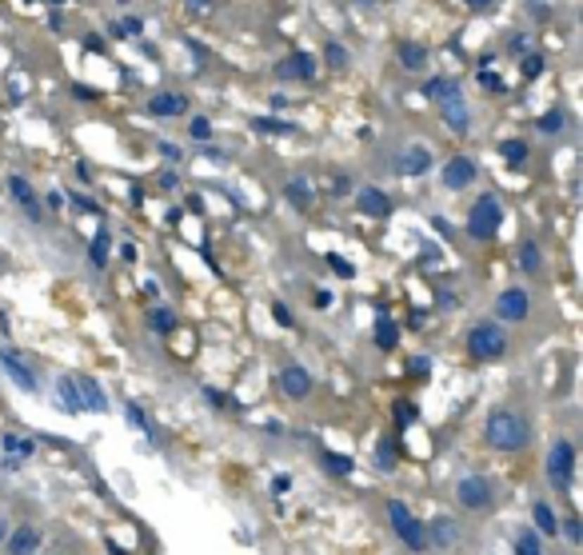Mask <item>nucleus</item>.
I'll return each mask as SVG.
<instances>
[{"label": "nucleus", "instance_id": "32", "mask_svg": "<svg viewBox=\"0 0 583 555\" xmlns=\"http://www.w3.org/2000/svg\"><path fill=\"white\" fill-rule=\"evenodd\" d=\"M559 128H563V112H544V116H539V132H547V136H551V132H559Z\"/></svg>", "mask_w": 583, "mask_h": 555}, {"label": "nucleus", "instance_id": "26", "mask_svg": "<svg viewBox=\"0 0 583 555\" xmlns=\"http://www.w3.org/2000/svg\"><path fill=\"white\" fill-rule=\"evenodd\" d=\"M515 555H544V547H539V535H535V531H523L520 540H515Z\"/></svg>", "mask_w": 583, "mask_h": 555}, {"label": "nucleus", "instance_id": "18", "mask_svg": "<svg viewBox=\"0 0 583 555\" xmlns=\"http://www.w3.org/2000/svg\"><path fill=\"white\" fill-rule=\"evenodd\" d=\"M40 543V531L37 528H16L13 540H8V555H32Z\"/></svg>", "mask_w": 583, "mask_h": 555}, {"label": "nucleus", "instance_id": "31", "mask_svg": "<svg viewBox=\"0 0 583 555\" xmlns=\"http://www.w3.org/2000/svg\"><path fill=\"white\" fill-rule=\"evenodd\" d=\"M520 264H523V272H539V248H535V244H523V248H520Z\"/></svg>", "mask_w": 583, "mask_h": 555}, {"label": "nucleus", "instance_id": "3", "mask_svg": "<svg viewBox=\"0 0 583 555\" xmlns=\"http://www.w3.org/2000/svg\"><path fill=\"white\" fill-rule=\"evenodd\" d=\"M468 352L475 359H496L508 352V336L499 324H475L472 332H468Z\"/></svg>", "mask_w": 583, "mask_h": 555}, {"label": "nucleus", "instance_id": "12", "mask_svg": "<svg viewBox=\"0 0 583 555\" xmlns=\"http://www.w3.org/2000/svg\"><path fill=\"white\" fill-rule=\"evenodd\" d=\"M356 204H360L364 216H387L392 212V196L380 192V188H360L356 192Z\"/></svg>", "mask_w": 583, "mask_h": 555}, {"label": "nucleus", "instance_id": "24", "mask_svg": "<svg viewBox=\"0 0 583 555\" xmlns=\"http://www.w3.org/2000/svg\"><path fill=\"white\" fill-rule=\"evenodd\" d=\"M532 516H535V528L544 531V535H556L559 523H556V511H551L547 504H535V507H532Z\"/></svg>", "mask_w": 583, "mask_h": 555}, {"label": "nucleus", "instance_id": "38", "mask_svg": "<svg viewBox=\"0 0 583 555\" xmlns=\"http://www.w3.org/2000/svg\"><path fill=\"white\" fill-rule=\"evenodd\" d=\"M188 132L196 136V140H208V136H212V124L204 120V116H196V120H192V128H188Z\"/></svg>", "mask_w": 583, "mask_h": 555}, {"label": "nucleus", "instance_id": "19", "mask_svg": "<svg viewBox=\"0 0 583 555\" xmlns=\"http://www.w3.org/2000/svg\"><path fill=\"white\" fill-rule=\"evenodd\" d=\"M399 64H404L408 72H420L423 64H428V49H423V44H411V40H404V44H399Z\"/></svg>", "mask_w": 583, "mask_h": 555}, {"label": "nucleus", "instance_id": "46", "mask_svg": "<svg viewBox=\"0 0 583 555\" xmlns=\"http://www.w3.org/2000/svg\"><path fill=\"white\" fill-rule=\"evenodd\" d=\"M568 540H571V543H579V523H575V519L568 523Z\"/></svg>", "mask_w": 583, "mask_h": 555}, {"label": "nucleus", "instance_id": "16", "mask_svg": "<svg viewBox=\"0 0 583 555\" xmlns=\"http://www.w3.org/2000/svg\"><path fill=\"white\" fill-rule=\"evenodd\" d=\"M8 192H13L16 204H25V208H28V216H40L37 192H32V184H28L25 176H8Z\"/></svg>", "mask_w": 583, "mask_h": 555}, {"label": "nucleus", "instance_id": "39", "mask_svg": "<svg viewBox=\"0 0 583 555\" xmlns=\"http://www.w3.org/2000/svg\"><path fill=\"white\" fill-rule=\"evenodd\" d=\"M128 423H132V428H140V432H148V420H144V412H140L136 404H128Z\"/></svg>", "mask_w": 583, "mask_h": 555}, {"label": "nucleus", "instance_id": "44", "mask_svg": "<svg viewBox=\"0 0 583 555\" xmlns=\"http://www.w3.org/2000/svg\"><path fill=\"white\" fill-rule=\"evenodd\" d=\"M276 320H280V324H284V328H288V324H292V316H288V308H284V304H276Z\"/></svg>", "mask_w": 583, "mask_h": 555}, {"label": "nucleus", "instance_id": "8", "mask_svg": "<svg viewBox=\"0 0 583 555\" xmlns=\"http://www.w3.org/2000/svg\"><path fill=\"white\" fill-rule=\"evenodd\" d=\"M459 504L463 507H487L492 504V487H487L484 476H468V480H459Z\"/></svg>", "mask_w": 583, "mask_h": 555}, {"label": "nucleus", "instance_id": "43", "mask_svg": "<svg viewBox=\"0 0 583 555\" xmlns=\"http://www.w3.org/2000/svg\"><path fill=\"white\" fill-rule=\"evenodd\" d=\"M492 4H496V0H468V8H472V13H487Z\"/></svg>", "mask_w": 583, "mask_h": 555}, {"label": "nucleus", "instance_id": "27", "mask_svg": "<svg viewBox=\"0 0 583 555\" xmlns=\"http://www.w3.org/2000/svg\"><path fill=\"white\" fill-rule=\"evenodd\" d=\"M447 92H456V84H451L447 76H435V80H428V88H423V96H432V100H444Z\"/></svg>", "mask_w": 583, "mask_h": 555}, {"label": "nucleus", "instance_id": "2", "mask_svg": "<svg viewBox=\"0 0 583 555\" xmlns=\"http://www.w3.org/2000/svg\"><path fill=\"white\" fill-rule=\"evenodd\" d=\"M499 224H504V208H499L496 196H480L472 204V216H468V232L475 240H492L499 232Z\"/></svg>", "mask_w": 583, "mask_h": 555}, {"label": "nucleus", "instance_id": "9", "mask_svg": "<svg viewBox=\"0 0 583 555\" xmlns=\"http://www.w3.org/2000/svg\"><path fill=\"white\" fill-rule=\"evenodd\" d=\"M496 312H499V320H511V324H520L523 316H527V292H523V288H508V292L499 296Z\"/></svg>", "mask_w": 583, "mask_h": 555}, {"label": "nucleus", "instance_id": "23", "mask_svg": "<svg viewBox=\"0 0 583 555\" xmlns=\"http://www.w3.org/2000/svg\"><path fill=\"white\" fill-rule=\"evenodd\" d=\"M456 523H451V519H435L432 523V543L435 547H451V543H456Z\"/></svg>", "mask_w": 583, "mask_h": 555}, {"label": "nucleus", "instance_id": "1", "mask_svg": "<svg viewBox=\"0 0 583 555\" xmlns=\"http://www.w3.org/2000/svg\"><path fill=\"white\" fill-rule=\"evenodd\" d=\"M487 444L499 447V452H520L527 444V423H523V416H515V412H496L487 420Z\"/></svg>", "mask_w": 583, "mask_h": 555}, {"label": "nucleus", "instance_id": "33", "mask_svg": "<svg viewBox=\"0 0 583 555\" xmlns=\"http://www.w3.org/2000/svg\"><path fill=\"white\" fill-rule=\"evenodd\" d=\"M376 464H380V468H396V444H392V440H384V444H380Z\"/></svg>", "mask_w": 583, "mask_h": 555}, {"label": "nucleus", "instance_id": "7", "mask_svg": "<svg viewBox=\"0 0 583 555\" xmlns=\"http://www.w3.org/2000/svg\"><path fill=\"white\" fill-rule=\"evenodd\" d=\"M440 108H444V120L447 128H456V132H468V124H472V112H468V104H463V96L456 92H447L444 100H440Z\"/></svg>", "mask_w": 583, "mask_h": 555}, {"label": "nucleus", "instance_id": "30", "mask_svg": "<svg viewBox=\"0 0 583 555\" xmlns=\"http://www.w3.org/2000/svg\"><path fill=\"white\" fill-rule=\"evenodd\" d=\"M504 156H508V164H523L527 160V144H523V140H504Z\"/></svg>", "mask_w": 583, "mask_h": 555}, {"label": "nucleus", "instance_id": "29", "mask_svg": "<svg viewBox=\"0 0 583 555\" xmlns=\"http://www.w3.org/2000/svg\"><path fill=\"white\" fill-rule=\"evenodd\" d=\"M323 468H328V471H335V476H352V459H347V456H332V452H323Z\"/></svg>", "mask_w": 583, "mask_h": 555}, {"label": "nucleus", "instance_id": "22", "mask_svg": "<svg viewBox=\"0 0 583 555\" xmlns=\"http://www.w3.org/2000/svg\"><path fill=\"white\" fill-rule=\"evenodd\" d=\"M32 456V444L20 440V435H4V464H16V459Z\"/></svg>", "mask_w": 583, "mask_h": 555}, {"label": "nucleus", "instance_id": "34", "mask_svg": "<svg viewBox=\"0 0 583 555\" xmlns=\"http://www.w3.org/2000/svg\"><path fill=\"white\" fill-rule=\"evenodd\" d=\"M104 260H108V236H96V240H92V264L104 268Z\"/></svg>", "mask_w": 583, "mask_h": 555}, {"label": "nucleus", "instance_id": "15", "mask_svg": "<svg viewBox=\"0 0 583 555\" xmlns=\"http://www.w3.org/2000/svg\"><path fill=\"white\" fill-rule=\"evenodd\" d=\"M156 116H184L188 112V96H180V92H160V96H152L148 104Z\"/></svg>", "mask_w": 583, "mask_h": 555}, {"label": "nucleus", "instance_id": "14", "mask_svg": "<svg viewBox=\"0 0 583 555\" xmlns=\"http://www.w3.org/2000/svg\"><path fill=\"white\" fill-rule=\"evenodd\" d=\"M280 383H284V392L292 395V400H304V395L312 392V376L304 368H284L280 371Z\"/></svg>", "mask_w": 583, "mask_h": 555}, {"label": "nucleus", "instance_id": "42", "mask_svg": "<svg viewBox=\"0 0 583 555\" xmlns=\"http://www.w3.org/2000/svg\"><path fill=\"white\" fill-rule=\"evenodd\" d=\"M416 420V407L411 404H399V423H411Z\"/></svg>", "mask_w": 583, "mask_h": 555}, {"label": "nucleus", "instance_id": "4", "mask_svg": "<svg viewBox=\"0 0 583 555\" xmlns=\"http://www.w3.org/2000/svg\"><path fill=\"white\" fill-rule=\"evenodd\" d=\"M387 519H392V528H396L399 540L408 543L411 551H420V547H423V528H420V519L408 511V504L392 499V504H387Z\"/></svg>", "mask_w": 583, "mask_h": 555}, {"label": "nucleus", "instance_id": "48", "mask_svg": "<svg viewBox=\"0 0 583 555\" xmlns=\"http://www.w3.org/2000/svg\"><path fill=\"white\" fill-rule=\"evenodd\" d=\"M216 0H192V8H212Z\"/></svg>", "mask_w": 583, "mask_h": 555}, {"label": "nucleus", "instance_id": "17", "mask_svg": "<svg viewBox=\"0 0 583 555\" xmlns=\"http://www.w3.org/2000/svg\"><path fill=\"white\" fill-rule=\"evenodd\" d=\"M280 76H300V80H312L316 76V60H312L308 52H296V56H288L280 68H276Z\"/></svg>", "mask_w": 583, "mask_h": 555}, {"label": "nucleus", "instance_id": "13", "mask_svg": "<svg viewBox=\"0 0 583 555\" xmlns=\"http://www.w3.org/2000/svg\"><path fill=\"white\" fill-rule=\"evenodd\" d=\"M76 392H80L84 412H104V407H108V395L100 392V383L88 380V376H76Z\"/></svg>", "mask_w": 583, "mask_h": 555}, {"label": "nucleus", "instance_id": "35", "mask_svg": "<svg viewBox=\"0 0 583 555\" xmlns=\"http://www.w3.org/2000/svg\"><path fill=\"white\" fill-rule=\"evenodd\" d=\"M152 328H156V332H172L176 316H172V312H152Z\"/></svg>", "mask_w": 583, "mask_h": 555}, {"label": "nucleus", "instance_id": "20", "mask_svg": "<svg viewBox=\"0 0 583 555\" xmlns=\"http://www.w3.org/2000/svg\"><path fill=\"white\" fill-rule=\"evenodd\" d=\"M376 344L384 347V352H392L399 344V328L392 316H376Z\"/></svg>", "mask_w": 583, "mask_h": 555}, {"label": "nucleus", "instance_id": "36", "mask_svg": "<svg viewBox=\"0 0 583 555\" xmlns=\"http://www.w3.org/2000/svg\"><path fill=\"white\" fill-rule=\"evenodd\" d=\"M544 72V56H523V76H527V80H535V76Z\"/></svg>", "mask_w": 583, "mask_h": 555}, {"label": "nucleus", "instance_id": "49", "mask_svg": "<svg viewBox=\"0 0 583 555\" xmlns=\"http://www.w3.org/2000/svg\"><path fill=\"white\" fill-rule=\"evenodd\" d=\"M0 540H4V531H0Z\"/></svg>", "mask_w": 583, "mask_h": 555}, {"label": "nucleus", "instance_id": "28", "mask_svg": "<svg viewBox=\"0 0 583 555\" xmlns=\"http://www.w3.org/2000/svg\"><path fill=\"white\" fill-rule=\"evenodd\" d=\"M256 132L284 136V132H296V128H292V124H284V120H272V116H260V120H256Z\"/></svg>", "mask_w": 583, "mask_h": 555}, {"label": "nucleus", "instance_id": "25", "mask_svg": "<svg viewBox=\"0 0 583 555\" xmlns=\"http://www.w3.org/2000/svg\"><path fill=\"white\" fill-rule=\"evenodd\" d=\"M284 192H288V200H292L296 208H308V204H312V192H308V184H304V180H292Z\"/></svg>", "mask_w": 583, "mask_h": 555}, {"label": "nucleus", "instance_id": "10", "mask_svg": "<svg viewBox=\"0 0 583 555\" xmlns=\"http://www.w3.org/2000/svg\"><path fill=\"white\" fill-rule=\"evenodd\" d=\"M428 168H432V152L423 148V144H411V148L399 156V164H396L399 176H423Z\"/></svg>", "mask_w": 583, "mask_h": 555}, {"label": "nucleus", "instance_id": "21", "mask_svg": "<svg viewBox=\"0 0 583 555\" xmlns=\"http://www.w3.org/2000/svg\"><path fill=\"white\" fill-rule=\"evenodd\" d=\"M56 400H60V407H68V412H84V404H80V392H76V380L72 376H64L60 383H56Z\"/></svg>", "mask_w": 583, "mask_h": 555}, {"label": "nucleus", "instance_id": "47", "mask_svg": "<svg viewBox=\"0 0 583 555\" xmlns=\"http://www.w3.org/2000/svg\"><path fill=\"white\" fill-rule=\"evenodd\" d=\"M72 92H76V96H80V100H96V96H92V88H84V84H76Z\"/></svg>", "mask_w": 583, "mask_h": 555}, {"label": "nucleus", "instance_id": "6", "mask_svg": "<svg viewBox=\"0 0 583 555\" xmlns=\"http://www.w3.org/2000/svg\"><path fill=\"white\" fill-rule=\"evenodd\" d=\"M0 368L8 371V380H13L20 392H37V371H32V364H28L20 352L4 347V352H0Z\"/></svg>", "mask_w": 583, "mask_h": 555}, {"label": "nucleus", "instance_id": "40", "mask_svg": "<svg viewBox=\"0 0 583 555\" xmlns=\"http://www.w3.org/2000/svg\"><path fill=\"white\" fill-rule=\"evenodd\" d=\"M480 84L492 88V92H504V80H499L496 72H480Z\"/></svg>", "mask_w": 583, "mask_h": 555}, {"label": "nucleus", "instance_id": "37", "mask_svg": "<svg viewBox=\"0 0 583 555\" xmlns=\"http://www.w3.org/2000/svg\"><path fill=\"white\" fill-rule=\"evenodd\" d=\"M323 56H328V60H332L335 68H344V64H347V52H344V44H335V40H332V44H328V49H323Z\"/></svg>", "mask_w": 583, "mask_h": 555}, {"label": "nucleus", "instance_id": "41", "mask_svg": "<svg viewBox=\"0 0 583 555\" xmlns=\"http://www.w3.org/2000/svg\"><path fill=\"white\" fill-rule=\"evenodd\" d=\"M328 264H332V268L340 272V276H352V264H347V260H340V256H328Z\"/></svg>", "mask_w": 583, "mask_h": 555}, {"label": "nucleus", "instance_id": "5", "mask_svg": "<svg viewBox=\"0 0 583 555\" xmlns=\"http://www.w3.org/2000/svg\"><path fill=\"white\" fill-rule=\"evenodd\" d=\"M547 476L556 480V487H571V480H575V447H571L568 440H559V444L551 447V456H547Z\"/></svg>", "mask_w": 583, "mask_h": 555}, {"label": "nucleus", "instance_id": "11", "mask_svg": "<svg viewBox=\"0 0 583 555\" xmlns=\"http://www.w3.org/2000/svg\"><path fill=\"white\" fill-rule=\"evenodd\" d=\"M475 180V160L472 156H456V160H447L444 168V184L447 188H468Z\"/></svg>", "mask_w": 583, "mask_h": 555}, {"label": "nucleus", "instance_id": "45", "mask_svg": "<svg viewBox=\"0 0 583 555\" xmlns=\"http://www.w3.org/2000/svg\"><path fill=\"white\" fill-rule=\"evenodd\" d=\"M160 152L168 156V160H180V148H176V144H160Z\"/></svg>", "mask_w": 583, "mask_h": 555}]
</instances>
